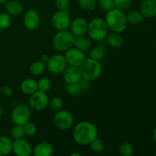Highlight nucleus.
<instances>
[{"mask_svg": "<svg viewBox=\"0 0 156 156\" xmlns=\"http://www.w3.org/2000/svg\"><path fill=\"white\" fill-rule=\"evenodd\" d=\"M105 21L108 30L120 34L126 30L128 24L126 15L123 11L119 10L115 8L108 11L105 16Z\"/></svg>", "mask_w": 156, "mask_h": 156, "instance_id": "obj_2", "label": "nucleus"}, {"mask_svg": "<svg viewBox=\"0 0 156 156\" xmlns=\"http://www.w3.org/2000/svg\"><path fill=\"white\" fill-rule=\"evenodd\" d=\"M88 22L83 18H76L70 22L69 31L73 34V36L79 37L85 35L87 33Z\"/></svg>", "mask_w": 156, "mask_h": 156, "instance_id": "obj_14", "label": "nucleus"}, {"mask_svg": "<svg viewBox=\"0 0 156 156\" xmlns=\"http://www.w3.org/2000/svg\"><path fill=\"white\" fill-rule=\"evenodd\" d=\"M105 53H106V49H105V44L103 42L99 43L91 50L90 57L98 61H101L105 58Z\"/></svg>", "mask_w": 156, "mask_h": 156, "instance_id": "obj_22", "label": "nucleus"}, {"mask_svg": "<svg viewBox=\"0 0 156 156\" xmlns=\"http://www.w3.org/2000/svg\"><path fill=\"white\" fill-rule=\"evenodd\" d=\"M55 4L59 10L67 11L69 8L70 1L69 0H56Z\"/></svg>", "mask_w": 156, "mask_h": 156, "instance_id": "obj_37", "label": "nucleus"}, {"mask_svg": "<svg viewBox=\"0 0 156 156\" xmlns=\"http://www.w3.org/2000/svg\"><path fill=\"white\" fill-rule=\"evenodd\" d=\"M87 34L88 37L92 41H104L108 34V27L105 19L101 18H94L88 24Z\"/></svg>", "mask_w": 156, "mask_h": 156, "instance_id": "obj_4", "label": "nucleus"}, {"mask_svg": "<svg viewBox=\"0 0 156 156\" xmlns=\"http://www.w3.org/2000/svg\"><path fill=\"white\" fill-rule=\"evenodd\" d=\"M23 127H24L25 135L29 136H34L37 133L36 125L34 123H32V122H27V123L23 125Z\"/></svg>", "mask_w": 156, "mask_h": 156, "instance_id": "obj_35", "label": "nucleus"}, {"mask_svg": "<svg viewBox=\"0 0 156 156\" xmlns=\"http://www.w3.org/2000/svg\"><path fill=\"white\" fill-rule=\"evenodd\" d=\"M78 3L81 9L86 12H93L97 7L95 0H78Z\"/></svg>", "mask_w": 156, "mask_h": 156, "instance_id": "obj_29", "label": "nucleus"}, {"mask_svg": "<svg viewBox=\"0 0 156 156\" xmlns=\"http://www.w3.org/2000/svg\"><path fill=\"white\" fill-rule=\"evenodd\" d=\"M10 134L11 137H12L14 140L23 138V137L24 136V135H25L23 125L15 124V126H14L12 128V129H11Z\"/></svg>", "mask_w": 156, "mask_h": 156, "instance_id": "obj_31", "label": "nucleus"}, {"mask_svg": "<svg viewBox=\"0 0 156 156\" xmlns=\"http://www.w3.org/2000/svg\"><path fill=\"white\" fill-rule=\"evenodd\" d=\"M54 152V148L48 142L39 143L33 148L32 154L35 156H51Z\"/></svg>", "mask_w": 156, "mask_h": 156, "instance_id": "obj_17", "label": "nucleus"}, {"mask_svg": "<svg viewBox=\"0 0 156 156\" xmlns=\"http://www.w3.org/2000/svg\"><path fill=\"white\" fill-rule=\"evenodd\" d=\"M5 9L9 15L16 16L22 12L23 5L18 0H10L5 2Z\"/></svg>", "mask_w": 156, "mask_h": 156, "instance_id": "obj_19", "label": "nucleus"}, {"mask_svg": "<svg viewBox=\"0 0 156 156\" xmlns=\"http://www.w3.org/2000/svg\"><path fill=\"white\" fill-rule=\"evenodd\" d=\"M71 21L67 11L58 10L51 18L52 25L57 30H68Z\"/></svg>", "mask_w": 156, "mask_h": 156, "instance_id": "obj_10", "label": "nucleus"}, {"mask_svg": "<svg viewBox=\"0 0 156 156\" xmlns=\"http://www.w3.org/2000/svg\"><path fill=\"white\" fill-rule=\"evenodd\" d=\"M132 4V0H114V7L119 10L124 11L129 9Z\"/></svg>", "mask_w": 156, "mask_h": 156, "instance_id": "obj_34", "label": "nucleus"}, {"mask_svg": "<svg viewBox=\"0 0 156 156\" xmlns=\"http://www.w3.org/2000/svg\"><path fill=\"white\" fill-rule=\"evenodd\" d=\"M67 65L68 64L65 56L61 54H56L50 56V59L46 64L47 70L54 75H59L63 73Z\"/></svg>", "mask_w": 156, "mask_h": 156, "instance_id": "obj_9", "label": "nucleus"}, {"mask_svg": "<svg viewBox=\"0 0 156 156\" xmlns=\"http://www.w3.org/2000/svg\"><path fill=\"white\" fill-rule=\"evenodd\" d=\"M66 91L72 97H76L79 95L83 89V86L81 82H76V83L73 84H66Z\"/></svg>", "mask_w": 156, "mask_h": 156, "instance_id": "obj_25", "label": "nucleus"}, {"mask_svg": "<svg viewBox=\"0 0 156 156\" xmlns=\"http://www.w3.org/2000/svg\"><path fill=\"white\" fill-rule=\"evenodd\" d=\"M75 142L80 146H87L97 138V126L89 121H81L75 126L73 131Z\"/></svg>", "mask_w": 156, "mask_h": 156, "instance_id": "obj_1", "label": "nucleus"}, {"mask_svg": "<svg viewBox=\"0 0 156 156\" xmlns=\"http://www.w3.org/2000/svg\"><path fill=\"white\" fill-rule=\"evenodd\" d=\"M20 89L24 94L30 95L37 90V82L33 79H24L20 85Z\"/></svg>", "mask_w": 156, "mask_h": 156, "instance_id": "obj_18", "label": "nucleus"}, {"mask_svg": "<svg viewBox=\"0 0 156 156\" xmlns=\"http://www.w3.org/2000/svg\"><path fill=\"white\" fill-rule=\"evenodd\" d=\"M8 0H0V5L5 4V3Z\"/></svg>", "mask_w": 156, "mask_h": 156, "instance_id": "obj_41", "label": "nucleus"}, {"mask_svg": "<svg viewBox=\"0 0 156 156\" xmlns=\"http://www.w3.org/2000/svg\"><path fill=\"white\" fill-rule=\"evenodd\" d=\"M49 98L47 93L37 90L30 95L29 106L36 111H41L46 109L48 106Z\"/></svg>", "mask_w": 156, "mask_h": 156, "instance_id": "obj_8", "label": "nucleus"}, {"mask_svg": "<svg viewBox=\"0 0 156 156\" xmlns=\"http://www.w3.org/2000/svg\"><path fill=\"white\" fill-rule=\"evenodd\" d=\"M153 140L156 143V127L154 129V131H153Z\"/></svg>", "mask_w": 156, "mask_h": 156, "instance_id": "obj_39", "label": "nucleus"}, {"mask_svg": "<svg viewBox=\"0 0 156 156\" xmlns=\"http://www.w3.org/2000/svg\"><path fill=\"white\" fill-rule=\"evenodd\" d=\"M70 156H81L82 155H81L80 153H78V152H73V153H71L69 155Z\"/></svg>", "mask_w": 156, "mask_h": 156, "instance_id": "obj_40", "label": "nucleus"}, {"mask_svg": "<svg viewBox=\"0 0 156 156\" xmlns=\"http://www.w3.org/2000/svg\"><path fill=\"white\" fill-rule=\"evenodd\" d=\"M82 79L87 82H92L100 77L102 73V66L100 61L91 57L85 58L79 66Z\"/></svg>", "mask_w": 156, "mask_h": 156, "instance_id": "obj_3", "label": "nucleus"}, {"mask_svg": "<svg viewBox=\"0 0 156 156\" xmlns=\"http://www.w3.org/2000/svg\"><path fill=\"white\" fill-rule=\"evenodd\" d=\"M0 13H1V12H0Z\"/></svg>", "mask_w": 156, "mask_h": 156, "instance_id": "obj_43", "label": "nucleus"}, {"mask_svg": "<svg viewBox=\"0 0 156 156\" xmlns=\"http://www.w3.org/2000/svg\"><path fill=\"white\" fill-rule=\"evenodd\" d=\"M50 56H49V55L46 54V53H44V54H42L41 56V61H42L43 62L47 64V62H48L49 59H50Z\"/></svg>", "mask_w": 156, "mask_h": 156, "instance_id": "obj_38", "label": "nucleus"}, {"mask_svg": "<svg viewBox=\"0 0 156 156\" xmlns=\"http://www.w3.org/2000/svg\"><path fill=\"white\" fill-rule=\"evenodd\" d=\"M37 82V90H39V91L47 93L51 89L52 82L50 79H48V78H41Z\"/></svg>", "mask_w": 156, "mask_h": 156, "instance_id": "obj_28", "label": "nucleus"}, {"mask_svg": "<svg viewBox=\"0 0 156 156\" xmlns=\"http://www.w3.org/2000/svg\"><path fill=\"white\" fill-rule=\"evenodd\" d=\"M155 156H156V152H155Z\"/></svg>", "mask_w": 156, "mask_h": 156, "instance_id": "obj_42", "label": "nucleus"}, {"mask_svg": "<svg viewBox=\"0 0 156 156\" xmlns=\"http://www.w3.org/2000/svg\"><path fill=\"white\" fill-rule=\"evenodd\" d=\"M99 6L103 10L108 12L114 9V0H98Z\"/></svg>", "mask_w": 156, "mask_h": 156, "instance_id": "obj_36", "label": "nucleus"}, {"mask_svg": "<svg viewBox=\"0 0 156 156\" xmlns=\"http://www.w3.org/2000/svg\"><path fill=\"white\" fill-rule=\"evenodd\" d=\"M126 18L127 23H129L131 24H138L143 21V16L140 13V12L132 10L126 14Z\"/></svg>", "mask_w": 156, "mask_h": 156, "instance_id": "obj_26", "label": "nucleus"}, {"mask_svg": "<svg viewBox=\"0 0 156 156\" xmlns=\"http://www.w3.org/2000/svg\"><path fill=\"white\" fill-rule=\"evenodd\" d=\"M106 41L109 46L114 48L120 47L123 44V37L120 35V33L117 32H111V33L108 34L106 37Z\"/></svg>", "mask_w": 156, "mask_h": 156, "instance_id": "obj_23", "label": "nucleus"}, {"mask_svg": "<svg viewBox=\"0 0 156 156\" xmlns=\"http://www.w3.org/2000/svg\"><path fill=\"white\" fill-rule=\"evenodd\" d=\"M46 69H47L46 63L39 60L35 61L33 63H31V65L29 67V71H30L31 75L34 76H37L42 75L45 72Z\"/></svg>", "mask_w": 156, "mask_h": 156, "instance_id": "obj_24", "label": "nucleus"}, {"mask_svg": "<svg viewBox=\"0 0 156 156\" xmlns=\"http://www.w3.org/2000/svg\"><path fill=\"white\" fill-rule=\"evenodd\" d=\"M63 79L66 84H73L79 82L82 77L79 67L69 66L63 71Z\"/></svg>", "mask_w": 156, "mask_h": 156, "instance_id": "obj_15", "label": "nucleus"}, {"mask_svg": "<svg viewBox=\"0 0 156 156\" xmlns=\"http://www.w3.org/2000/svg\"><path fill=\"white\" fill-rule=\"evenodd\" d=\"M75 37L68 30H58L53 39V45L55 50L59 52H65L74 46Z\"/></svg>", "mask_w": 156, "mask_h": 156, "instance_id": "obj_5", "label": "nucleus"}, {"mask_svg": "<svg viewBox=\"0 0 156 156\" xmlns=\"http://www.w3.org/2000/svg\"><path fill=\"white\" fill-rule=\"evenodd\" d=\"M90 148L94 153H101L105 150V143L101 140L95 138L90 143Z\"/></svg>", "mask_w": 156, "mask_h": 156, "instance_id": "obj_32", "label": "nucleus"}, {"mask_svg": "<svg viewBox=\"0 0 156 156\" xmlns=\"http://www.w3.org/2000/svg\"><path fill=\"white\" fill-rule=\"evenodd\" d=\"M23 24L28 30H37L41 24V17L39 13L34 9H29L24 13L23 17Z\"/></svg>", "mask_w": 156, "mask_h": 156, "instance_id": "obj_11", "label": "nucleus"}, {"mask_svg": "<svg viewBox=\"0 0 156 156\" xmlns=\"http://www.w3.org/2000/svg\"><path fill=\"white\" fill-rule=\"evenodd\" d=\"M12 17L8 12L0 13V30L8 29L12 24Z\"/></svg>", "mask_w": 156, "mask_h": 156, "instance_id": "obj_27", "label": "nucleus"}, {"mask_svg": "<svg viewBox=\"0 0 156 156\" xmlns=\"http://www.w3.org/2000/svg\"><path fill=\"white\" fill-rule=\"evenodd\" d=\"M119 153L122 156H131L133 153V147L128 142H124L119 146Z\"/></svg>", "mask_w": 156, "mask_h": 156, "instance_id": "obj_33", "label": "nucleus"}, {"mask_svg": "<svg viewBox=\"0 0 156 156\" xmlns=\"http://www.w3.org/2000/svg\"><path fill=\"white\" fill-rule=\"evenodd\" d=\"M74 46L75 47L82 50V51H87L91 47V40L89 37H85V35L76 37L74 41Z\"/></svg>", "mask_w": 156, "mask_h": 156, "instance_id": "obj_21", "label": "nucleus"}, {"mask_svg": "<svg viewBox=\"0 0 156 156\" xmlns=\"http://www.w3.org/2000/svg\"><path fill=\"white\" fill-rule=\"evenodd\" d=\"M66 60L69 66H73L79 67V66L82 64L84 59H85V53L83 51L79 50L76 47H72L71 48L68 49L66 51H65Z\"/></svg>", "mask_w": 156, "mask_h": 156, "instance_id": "obj_12", "label": "nucleus"}, {"mask_svg": "<svg viewBox=\"0 0 156 156\" xmlns=\"http://www.w3.org/2000/svg\"><path fill=\"white\" fill-rule=\"evenodd\" d=\"M33 148L27 140L18 139L13 141L12 152L17 156H30L32 154Z\"/></svg>", "mask_w": 156, "mask_h": 156, "instance_id": "obj_13", "label": "nucleus"}, {"mask_svg": "<svg viewBox=\"0 0 156 156\" xmlns=\"http://www.w3.org/2000/svg\"><path fill=\"white\" fill-rule=\"evenodd\" d=\"M13 141L9 137L0 136V156L9 155L12 152Z\"/></svg>", "mask_w": 156, "mask_h": 156, "instance_id": "obj_20", "label": "nucleus"}, {"mask_svg": "<svg viewBox=\"0 0 156 156\" xmlns=\"http://www.w3.org/2000/svg\"><path fill=\"white\" fill-rule=\"evenodd\" d=\"M53 121L56 128L66 130V129H70L73 126L74 118L70 112L60 110L54 114Z\"/></svg>", "mask_w": 156, "mask_h": 156, "instance_id": "obj_7", "label": "nucleus"}, {"mask_svg": "<svg viewBox=\"0 0 156 156\" xmlns=\"http://www.w3.org/2000/svg\"><path fill=\"white\" fill-rule=\"evenodd\" d=\"M140 13L143 18H152L156 16V0H143Z\"/></svg>", "mask_w": 156, "mask_h": 156, "instance_id": "obj_16", "label": "nucleus"}, {"mask_svg": "<svg viewBox=\"0 0 156 156\" xmlns=\"http://www.w3.org/2000/svg\"><path fill=\"white\" fill-rule=\"evenodd\" d=\"M48 106L52 111L57 112V111L62 110V106H63V101L60 98L54 97L51 100H49Z\"/></svg>", "mask_w": 156, "mask_h": 156, "instance_id": "obj_30", "label": "nucleus"}, {"mask_svg": "<svg viewBox=\"0 0 156 156\" xmlns=\"http://www.w3.org/2000/svg\"><path fill=\"white\" fill-rule=\"evenodd\" d=\"M30 117V108L27 105L21 104L15 107L11 114V119L14 124L24 125L29 121Z\"/></svg>", "mask_w": 156, "mask_h": 156, "instance_id": "obj_6", "label": "nucleus"}]
</instances>
